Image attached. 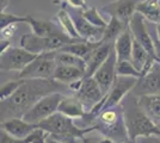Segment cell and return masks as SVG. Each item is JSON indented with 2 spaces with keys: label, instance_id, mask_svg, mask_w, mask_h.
<instances>
[{
  "label": "cell",
  "instance_id": "8",
  "mask_svg": "<svg viewBox=\"0 0 160 143\" xmlns=\"http://www.w3.org/2000/svg\"><path fill=\"white\" fill-rule=\"evenodd\" d=\"M61 7H63L67 12L69 13V16L72 17V19L74 21V25H75V29H77L78 34H79V36L82 40L90 42H102L103 35H104V29H100V27H96L93 25H91L84 18L82 10L74 8V7L69 6L67 2H63V1L61 4Z\"/></svg>",
  "mask_w": 160,
  "mask_h": 143
},
{
  "label": "cell",
  "instance_id": "18",
  "mask_svg": "<svg viewBox=\"0 0 160 143\" xmlns=\"http://www.w3.org/2000/svg\"><path fill=\"white\" fill-rule=\"evenodd\" d=\"M113 49L117 56V61H132V51H133V35L129 26L127 30L116 40Z\"/></svg>",
  "mask_w": 160,
  "mask_h": 143
},
{
  "label": "cell",
  "instance_id": "13",
  "mask_svg": "<svg viewBox=\"0 0 160 143\" xmlns=\"http://www.w3.org/2000/svg\"><path fill=\"white\" fill-rule=\"evenodd\" d=\"M116 64H117V56L115 53V49H112L108 60L100 66V68L93 75L94 80L97 81V83L99 85L100 89H102V93L104 95V98L109 94L113 82H115V79L117 76Z\"/></svg>",
  "mask_w": 160,
  "mask_h": 143
},
{
  "label": "cell",
  "instance_id": "24",
  "mask_svg": "<svg viewBox=\"0 0 160 143\" xmlns=\"http://www.w3.org/2000/svg\"><path fill=\"white\" fill-rule=\"evenodd\" d=\"M128 26H129V24L127 25V24L122 23L120 19H117L115 17H110V21L108 23L107 27L104 29V35H103L102 43L115 44L116 40L127 30Z\"/></svg>",
  "mask_w": 160,
  "mask_h": 143
},
{
  "label": "cell",
  "instance_id": "40",
  "mask_svg": "<svg viewBox=\"0 0 160 143\" xmlns=\"http://www.w3.org/2000/svg\"><path fill=\"white\" fill-rule=\"evenodd\" d=\"M158 126H159V129H160V123H158Z\"/></svg>",
  "mask_w": 160,
  "mask_h": 143
},
{
  "label": "cell",
  "instance_id": "3",
  "mask_svg": "<svg viewBox=\"0 0 160 143\" xmlns=\"http://www.w3.org/2000/svg\"><path fill=\"white\" fill-rule=\"evenodd\" d=\"M124 118H126L128 137L130 141L136 142V140L140 137L143 138L160 137V129L158 124H155L153 119L149 118L139 107L138 100L135 105H132L127 110L124 109Z\"/></svg>",
  "mask_w": 160,
  "mask_h": 143
},
{
  "label": "cell",
  "instance_id": "7",
  "mask_svg": "<svg viewBox=\"0 0 160 143\" xmlns=\"http://www.w3.org/2000/svg\"><path fill=\"white\" fill-rule=\"evenodd\" d=\"M37 56L22 47H11L0 55V69L1 72H22Z\"/></svg>",
  "mask_w": 160,
  "mask_h": 143
},
{
  "label": "cell",
  "instance_id": "15",
  "mask_svg": "<svg viewBox=\"0 0 160 143\" xmlns=\"http://www.w3.org/2000/svg\"><path fill=\"white\" fill-rule=\"evenodd\" d=\"M0 128L14 138L27 140L35 130L38 129V125L25 122L23 118H11L6 121H1Z\"/></svg>",
  "mask_w": 160,
  "mask_h": 143
},
{
  "label": "cell",
  "instance_id": "16",
  "mask_svg": "<svg viewBox=\"0 0 160 143\" xmlns=\"http://www.w3.org/2000/svg\"><path fill=\"white\" fill-rule=\"evenodd\" d=\"M113 49V44L102 43L99 47L94 50L90 57L86 60V72L85 78H92L94 73L100 68V66L108 60Z\"/></svg>",
  "mask_w": 160,
  "mask_h": 143
},
{
  "label": "cell",
  "instance_id": "26",
  "mask_svg": "<svg viewBox=\"0 0 160 143\" xmlns=\"http://www.w3.org/2000/svg\"><path fill=\"white\" fill-rule=\"evenodd\" d=\"M56 19L59 21V25L62 27V30L66 32L71 38L73 40H82L79 36L77 29H75V25H74V21L72 19V17L69 16V13L67 12L63 7H61L60 11L56 14Z\"/></svg>",
  "mask_w": 160,
  "mask_h": 143
},
{
  "label": "cell",
  "instance_id": "35",
  "mask_svg": "<svg viewBox=\"0 0 160 143\" xmlns=\"http://www.w3.org/2000/svg\"><path fill=\"white\" fill-rule=\"evenodd\" d=\"M8 48H11L10 41H6V40H1V42H0V51H1V53H4V51H6Z\"/></svg>",
  "mask_w": 160,
  "mask_h": 143
},
{
  "label": "cell",
  "instance_id": "21",
  "mask_svg": "<svg viewBox=\"0 0 160 143\" xmlns=\"http://www.w3.org/2000/svg\"><path fill=\"white\" fill-rule=\"evenodd\" d=\"M102 44V42H90V41H79L68 44L66 47L60 49V51H65V53H71V54L78 56L80 59L85 60L90 57V55L93 53L97 48Z\"/></svg>",
  "mask_w": 160,
  "mask_h": 143
},
{
  "label": "cell",
  "instance_id": "27",
  "mask_svg": "<svg viewBox=\"0 0 160 143\" xmlns=\"http://www.w3.org/2000/svg\"><path fill=\"white\" fill-rule=\"evenodd\" d=\"M116 74L118 76H132L136 79H140L142 76V73L134 66L132 61H117Z\"/></svg>",
  "mask_w": 160,
  "mask_h": 143
},
{
  "label": "cell",
  "instance_id": "9",
  "mask_svg": "<svg viewBox=\"0 0 160 143\" xmlns=\"http://www.w3.org/2000/svg\"><path fill=\"white\" fill-rule=\"evenodd\" d=\"M74 95L79 99L81 104L87 112H90L97 104H99L103 99L104 95L102 93L99 85L94 80V78H84L80 81L78 88L75 89Z\"/></svg>",
  "mask_w": 160,
  "mask_h": 143
},
{
  "label": "cell",
  "instance_id": "11",
  "mask_svg": "<svg viewBox=\"0 0 160 143\" xmlns=\"http://www.w3.org/2000/svg\"><path fill=\"white\" fill-rule=\"evenodd\" d=\"M129 29L132 31L134 40H136V41L139 42L141 45L147 50V53L151 55L152 57H154L155 61L158 62L153 37L148 32V29H147L146 25V19L140 13L136 12L132 17L130 21H129Z\"/></svg>",
  "mask_w": 160,
  "mask_h": 143
},
{
  "label": "cell",
  "instance_id": "38",
  "mask_svg": "<svg viewBox=\"0 0 160 143\" xmlns=\"http://www.w3.org/2000/svg\"><path fill=\"white\" fill-rule=\"evenodd\" d=\"M157 38H158L160 42V23L157 25Z\"/></svg>",
  "mask_w": 160,
  "mask_h": 143
},
{
  "label": "cell",
  "instance_id": "2",
  "mask_svg": "<svg viewBox=\"0 0 160 143\" xmlns=\"http://www.w3.org/2000/svg\"><path fill=\"white\" fill-rule=\"evenodd\" d=\"M92 126L104 137L115 143H127L129 140L124 118V109L122 105L100 111Z\"/></svg>",
  "mask_w": 160,
  "mask_h": 143
},
{
  "label": "cell",
  "instance_id": "34",
  "mask_svg": "<svg viewBox=\"0 0 160 143\" xmlns=\"http://www.w3.org/2000/svg\"><path fill=\"white\" fill-rule=\"evenodd\" d=\"M82 143H115V142H113V141H111V140H109V138H107V137H104L103 140H100L99 142H93L92 140L84 137V138H82Z\"/></svg>",
  "mask_w": 160,
  "mask_h": 143
},
{
  "label": "cell",
  "instance_id": "4",
  "mask_svg": "<svg viewBox=\"0 0 160 143\" xmlns=\"http://www.w3.org/2000/svg\"><path fill=\"white\" fill-rule=\"evenodd\" d=\"M79 41H85V40H73L67 34L50 36V37H40L33 34H25L20 38V47L24 48L29 53L42 55L59 51L60 49L68 44Z\"/></svg>",
  "mask_w": 160,
  "mask_h": 143
},
{
  "label": "cell",
  "instance_id": "5",
  "mask_svg": "<svg viewBox=\"0 0 160 143\" xmlns=\"http://www.w3.org/2000/svg\"><path fill=\"white\" fill-rule=\"evenodd\" d=\"M63 97L65 95L60 92L43 97L23 116V119L28 123L38 125L41 122H43L44 119H47L58 112L59 105L61 100L63 99Z\"/></svg>",
  "mask_w": 160,
  "mask_h": 143
},
{
  "label": "cell",
  "instance_id": "33",
  "mask_svg": "<svg viewBox=\"0 0 160 143\" xmlns=\"http://www.w3.org/2000/svg\"><path fill=\"white\" fill-rule=\"evenodd\" d=\"M66 2L69 5V6L74 7V8H79V10H86L87 5H86V0H66Z\"/></svg>",
  "mask_w": 160,
  "mask_h": 143
},
{
  "label": "cell",
  "instance_id": "22",
  "mask_svg": "<svg viewBox=\"0 0 160 143\" xmlns=\"http://www.w3.org/2000/svg\"><path fill=\"white\" fill-rule=\"evenodd\" d=\"M136 12L140 13L146 21L159 24L160 23V2L159 0H143L136 6Z\"/></svg>",
  "mask_w": 160,
  "mask_h": 143
},
{
  "label": "cell",
  "instance_id": "14",
  "mask_svg": "<svg viewBox=\"0 0 160 143\" xmlns=\"http://www.w3.org/2000/svg\"><path fill=\"white\" fill-rule=\"evenodd\" d=\"M140 0H115L102 7V12H105L110 17L120 19L124 24H129L134 14L136 13V6Z\"/></svg>",
  "mask_w": 160,
  "mask_h": 143
},
{
  "label": "cell",
  "instance_id": "41",
  "mask_svg": "<svg viewBox=\"0 0 160 143\" xmlns=\"http://www.w3.org/2000/svg\"><path fill=\"white\" fill-rule=\"evenodd\" d=\"M43 143H47V141H44V142H43Z\"/></svg>",
  "mask_w": 160,
  "mask_h": 143
},
{
  "label": "cell",
  "instance_id": "36",
  "mask_svg": "<svg viewBox=\"0 0 160 143\" xmlns=\"http://www.w3.org/2000/svg\"><path fill=\"white\" fill-rule=\"evenodd\" d=\"M154 45H155V53H157V57H158V62L160 63V42L158 38H153Z\"/></svg>",
  "mask_w": 160,
  "mask_h": 143
},
{
  "label": "cell",
  "instance_id": "19",
  "mask_svg": "<svg viewBox=\"0 0 160 143\" xmlns=\"http://www.w3.org/2000/svg\"><path fill=\"white\" fill-rule=\"evenodd\" d=\"M84 78H85V70L77 67H69V66H58L53 76L54 80L67 86L79 80H82Z\"/></svg>",
  "mask_w": 160,
  "mask_h": 143
},
{
  "label": "cell",
  "instance_id": "28",
  "mask_svg": "<svg viewBox=\"0 0 160 143\" xmlns=\"http://www.w3.org/2000/svg\"><path fill=\"white\" fill-rule=\"evenodd\" d=\"M82 14H84V18L91 25H93L96 27H100V29H105L107 27L108 23L103 19V17L100 16L99 11L96 7H87L86 10L82 11Z\"/></svg>",
  "mask_w": 160,
  "mask_h": 143
},
{
  "label": "cell",
  "instance_id": "25",
  "mask_svg": "<svg viewBox=\"0 0 160 143\" xmlns=\"http://www.w3.org/2000/svg\"><path fill=\"white\" fill-rule=\"evenodd\" d=\"M54 59L58 66H69V67H77L86 72V61L80 59L75 55L71 53H65V51H55L54 53Z\"/></svg>",
  "mask_w": 160,
  "mask_h": 143
},
{
  "label": "cell",
  "instance_id": "10",
  "mask_svg": "<svg viewBox=\"0 0 160 143\" xmlns=\"http://www.w3.org/2000/svg\"><path fill=\"white\" fill-rule=\"evenodd\" d=\"M136 82H138L136 78L118 76L117 75L116 79H115L112 87L109 92V94L104 98V106H103L102 111L121 105V102L124 99V97L128 95L129 93H132V91L135 87Z\"/></svg>",
  "mask_w": 160,
  "mask_h": 143
},
{
  "label": "cell",
  "instance_id": "37",
  "mask_svg": "<svg viewBox=\"0 0 160 143\" xmlns=\"http://www.w3.org/2000/svg\"><path fill=\"white\" fill-rule=\"evenodd\" d=\"M0 1H1V12H5L7 4H8V0H0Z\"/></svg>",
  "mask_w": 160,
  "mask_h": 143
},
{
  "label": "cell",
  "instance_id": "12",
  "mask_svg": "<svg viewBox=\"0 0 160 143\" xmlns=\"http://www.w3.org/2000/svg\"><path fill=\"white\" fill-rule=\"evenodd\" d=\"M132 94L136 98L142 95L160 94V63L155 62L152 69L138 79L135 87L132 91Z\"/></svg>",
  "mask_w": 160,
  "mask_h": 143
},
{
  "label": "cell",
  "instance_id": "17",
  "mask_svg": "<svg viewBox=\"0 0 160 143\" xmlns=\"http://www.w3.org/2000/svg\"><path fill=\"white\" fill-rule=\"evenodd\" d=\"M58 112H60L72 119H82L87 113L84 105L75 95L63 97V99L61 100L60 105H59Z\"/></svg>",
  "mask_w": 160,
  "mask_h": 143
},
{
  "label": "cell",
  "instance_id": "20",
  "mask_svg": "<svg viewBox=\"0 0 160 143\" xmlns=\"http://www.w3.org/2000/svg\"><path fill=\"white\" fill-rule=\"evenodd\" d=\"M31 29H32V34L40 37H50V36H58V35L66 34L63 30H61L56 24H54L52 21H38L35 19L31 16H29V23H28Z\"/></svg>",
  "mask_w": 160,
  "mask_h": 143
},
{
  "label": "cell",
  "instance_id": "6",
  "mask_svg": "<svg viewBox=\"0 0 160 143\" xmlns=\"http://www.w3.org/2000/svg\"><path fill=\"white\" fill-rule=\"evenodd\" d=\"M58 67L54 53L38 55L31 63L18 74V79L31 80V79H53L55 69Z\"/></svg>",
  "mask_w": 160,
  "mask_h": 143
},
{
  "label": "cell",
  "instance_id": "31",
  "mask_svg": "<svg viewBox=\"0 0 160 143\" xmlns=\"http://www.w3.org/2000/svg\"><path fill=\"white\" fill-rule=\"evenodd\" d=\"M0 143H29L27 140H19L14 138L11 135H8L4 130L0 131Z\"/></svg>",
  "mask_w": 160,
  "mask_h": 143
},
{
  "label": "cell",
  "instance_id": "29",
  "mask_svg": "<svg viewBox=\"0 0 160 143\" xmlns=\"http://www.w3.org/2000/svg\"><path fill=\"white\" fill-rule=\"evenodd\" d=\"M19 23H29V14L27 16H17L13 13L1 12L0 13V29H5L10 25H17Z\"/></svg>",
  "mask_w": 160,
  "mask_h": 143
},
{
  "label": "cell",
  "instance_id": "23",
  "mask_svg": "<svg viewBox=\"0 0 160 143\" xmlns=\"http://www.w3.org/2000/svg\"><path fill=\"white\" fill-rule=\"evenodd\" d=\"M138 105L149 118L160 119V94L139 97Z\"/></svg>",
  "mask_w": 160,
  "mask_h": 143
},
{
  "label": "cell",
  "instance_id": "32",
  "mask_svg": "<svg viewBox=\"0 0 160 143\" xmlns=\"http://www.w3.org/2000/svg\"><path fill=\"white\" fill-rule=\"evenodd\" d=\"M16 30H17V25H10L5 29H1V40L10 41V38L13 37Z\"/></svg>",
  "mask_w": 160,
  "mask_h": 143
},
{
  "label": "cell",
  "instance_id": "1",
  "mask_svg": "<svg viewBox=\"0 0 160 143\" xmlns=\"http://www.w3.org/2000/svg\"><path fill=\"white\" fill-rule=\"evenodd\" d=\"M69 88L54 79L24 80L18 91L8 99L1 102V121L11 118H23L29 110L43 97ZM61 93V92H60Z\"/></svg>",
  "mask_w": 160,
  "mask_h": 143
},
{
  "label": "cell",
  "instance_id": "39",
  "mask_svg": "<svg viewBox=\"0 0 160 143\" xmlns=\"http://www.w3.org/2000/svg\"><path fill=\"white\" fill-rule=\"evenodd\" d=\"M54 4H62V0H50Z\"/></svg>",
  "mask_w": 160,
  "mask_h": 143
},
{
  "label": "cell",
  "instance_id": "30",
  "mask_svg": "<svg viewBox=\"0 0 160 143\" xmlns=\"http://www.w3.org/2000/svg\"><path fill=\"white\" fill-rule=\"evenodd\" d=\"M23 82H24V80L18 79V80H12V81H8L5 85H2L1 88H0V99H1V102L6 100L12 94H14L18 91V88L23 85Z\"/></svg>",
  "mask_w": 160,
  "mask_h": 143
}]
</instances>
